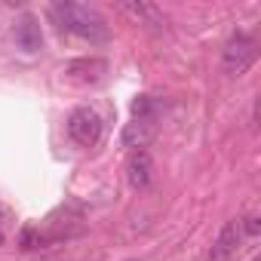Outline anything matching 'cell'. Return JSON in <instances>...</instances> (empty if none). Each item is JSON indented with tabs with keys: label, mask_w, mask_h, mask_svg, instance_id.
Segmentation results:
<instances>
[{
	"label": "cell",
	"mask_w": 261,
	"mask_h": 261,
	"mask_svg": "<svg viewBox=\"0 0 261 261\" xmlns=\"http://www.w3.org/2000/svg\"><path fill=\"white\" fill-rule=\"evenodd\" d=\"M53 19L59 22L62 31L80 37V40H89V43H105L108 40V25L105 19L98 16V10L86 7V4H71V0H56L49 7Z\"/></svg>",
	"instance_id": "obj_1"
},
{
	"label": "cell",
	"mask_w": 261,
	"mask_h": 261,
	"mask_svg": "<svg viewBox=\"0 0 261 261\" xmlns=\"http://www.w3.org/2000/svg\"><path fill=\"white\" fill-rule=\"evenodd\" d=\"M68 136L80 148H95L101 139V117L92 108H74L68 117Z\"/></svg>",
	"instance_id": "obj_2"
},
{
	"label": "cell",
	"mask_w": 261,
	"mask_h": 261,
	"mask_svg": "<svg viewBox=\"0 0 261 261\" xmlns=\"http://www.w3.org/2000/svg\"><path fill=\"white\" fill-rule=\"evenodd\" d=\"M255 56H258L255 40H252L249 34H233V37L227 40V46H224L221 62H224V71H227L230 77H243V74L255 65Z\"/></svg>",
	"instance_id": "obj_3"
},
{
	"label": "cell",
	"mask_w": 261,
	"mask_h": 261,
	"mask_svg": "<svg viewBox=\"0 0 261 261\" xmlns=\"http://www.w3.org/2000/svg\"><path fill=\"white\" fill-rule=\"evenodd\" d=\"M240 243H243L240 218H230V221H224V227H221V230H218V237L212 240L206 261H230V258L240 252Z\"/></svg>",
	"instance_id": "obj_4"
},
{
	"label": "cell",
	"mask_w": 261,
	"mask_h": 261,
	"mask_svg": "<svg viewBox=\"0 0 261 261\" xmlns=\"http://www.w3.org/2000/svg\"><path fill=\"white\" fill-rule=\"evenodd\" d=\"M16 46L22 53H40L43 49V31H40V19L25 13L19 22H16Z\"/></svg>",
	"instance_id": "obj_5"
},
{
	"label": "cell",
	"mask_w": 261,
	"mask_h": 261,
	"mask_svg": "<svg viewBox=\"0 0 261 261\" xmlns=\"http://www.w3.org/2000/svg\"><path fill=\"white\" fill-rule=\"evenodd\" d=\"M62 74H65V80L80 83V86L98 83L101 74H105V62H101V59H74V62H68V65L62 68Z\"/></svg>",
	"instance_id": "obj_6"
},
{
	"label": "cell",
	"mask_w": 261,
	"mask_h": 261,
	"mask_svg": "<svg viewBox=\"0 0 261 261\" xmlns=\"http://www.w3.org/2000/svg\"><path fill=\"white\" fill-rule=\"evenodd\" d=\"M151 175H154L151 154L148 151H133V157H129V163H126V181L136 191H142V188L151 185Z\"/></svg>",
	"instance_id": "obj_7"
},
{
	"label": "cell",
	"mask_w": 261,
	"mask_h": 261,
	"mask_svg": "<svg viewBox=\"0 0 261 261\" xmlns=\"http://www.w3.org/2000/svg\"><path fill=\"white\" fill-rule=\"evenodd\" d=\"M151 139H154V123L151 120H133V123H126V129H123V148L145 151Z\"/></svg>",
	"instance_id": "obj_8"
},
{
	"label": "cell",
	"mask_w": 261,
	"mask_h": 261,
	"mask_svg": "<svg viewBox=\"0 0 261 261\" xmlns=\"http://www.w3.org/2000/svg\"><path fill=\"white\" fill-rule=\"evenodd\" d=\"M120 10L126 13V16H133L139 25H151V28H160V25H166V19H163V13L157 10V7H151V4H120Z\"/></svg>",
	"instance_id": "obj_9"
},
{
	"label": "cell",
	"mask_w": 261,
	"mask_h": 261,
	"mask_svg": "<svg viewBox=\"0 0 261 261\" xmlns=\"http://www.w3.org/2000/svg\"><path fill=\"white\" fill-rule=\"evenodd\" d=\"M133 120H157V98L151 95H136L133 101Z\"/></svg>",
	"instance_id": "obj_10"
},
{
	"label": "cell",
	"mask_w": 261,
	"mask_h": 261,
	"mask_svg": "<svg viewBox=\"0 0 261 261\" xmlns=\"http://www.w3.org/2000/svg\"><path fill=\"white\" fill-rule=\"evenodd\" d=\"M240 227H243V237H249V240H255L258 233H261V215H246V218H240Z\"/></svg>",
	"instance_id": "obj_11"
},
{
	"label": "cell",
	"mask_w": 261,
	"mask_h": 261,
	"mask_svg": "<svg viewBox=\"0 0 261 261\" xmlns=\"http://www.w3.org/2000/svg\"><path fill=\"white\" fill-rule=\"evenodd\" d=\"M4 243H7V237H4V233H0V246H4Z\"/></svg>",
	"instance_id": "obj_12"
},
{
	"label": "cell",
	"mask_w": 261,
	"mask_h": 261,
	"mask_svg": "<svg viewBox=\"0 0 261 261\" xmlns=\"http://www.w3.org/2000/svg\"><path fill=\"white\" fill-rule=\"evenodd\" d=\"M0 218H4V209H0Z\"/></svg>",
	"instance_id": "obj_13"
}]
</instances>
